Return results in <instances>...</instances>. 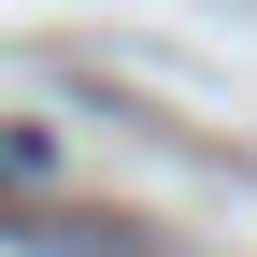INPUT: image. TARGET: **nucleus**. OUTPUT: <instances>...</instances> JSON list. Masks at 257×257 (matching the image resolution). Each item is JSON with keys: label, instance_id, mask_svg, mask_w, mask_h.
Masks as SVG:
<instances>
[{"label": "nucleus", "instance_id": "obj_2", "mask_svg": "<svg viewBox=\"0 0 257 257\" xmlns=\"http://www.w3.org/2000/svg\"><path fill=\"white\" fill-rule=\"evenodd\" d=\"M57 172V128H0V186H43Z\"/></svg>", "mask_w": 257, "mask_h": 257}, {"label": "nucleus", "instance_id": "obj_1", "mask_svg": "<svg viewBox=\"0 0 257 257\" xmlns=\"http://www.w3.org/2000/svg\"><path fill=\"white\" fill-rule=\"evenodd\" d=\"M0 243H29V257H157L114 214H43V200H0Z\"/></svg>", "mask_w": 257, "mask_h": 257}]
</instances>
